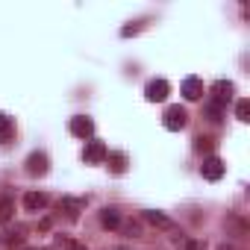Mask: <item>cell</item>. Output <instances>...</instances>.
I'll list each match as a JSON object with an SVG mask.
<instances>
[{"instance_id": "obj_1", "label": "cell", "mask_w": 250, "mask_h": 250, "mask_svg": "<svg viewBox=\"0 0 250 250\" xmlns=\"http://www.w3.org/2000/svg\"><path fill=\"white\" fill-rule=\"evenodd\" d=\"M186 124H188V112H186L180 103H174V106L165 109V115H162V127H165V130L180 133V130H186Z\"/></svg>"}, {"instance_id": "obj_2", "label": "cell", "mask_w": 250, "mask_h": 250, "mask_svg": "<svg viewBox=\"0 0 250 250\" xmlns=\"http://www.w3.org/2000/svg\"><path fill=\"white\" fill-rule=\"evenodd\" d=\"M142 221L150 224L156 232H177V229H180L174 218H168L165 212H156V209H145V212H142Z\"/></svg>"}, {"instance_id": "obj_3", "label": "cell", "mask_w": 250, "mask_h": 250, "mask_svg": "<svg viewBox=\"0 0 250 250\" xmlns=\"http://www.w3.org/2000/svg\"><path fill=\"white\" fill-rule=\"evenodd\" d=\"M232 91H235V85L229 83V80H218V83H212V88H209V94H212V106H218V109H224L229 100H232Z\"/></svg>"}, {"instance_id": "obj_4", "label": "cell", "mask_w": 250, "mask_h": 250, "mask_svg": "<svg viewBox=\"0 0 250 250\" xmlns=\"http://www.w3.org/2000/svg\"><path fill=\"white\" fill-rule=\"evenodd\" d=\"M24 171H27L30 177H44V174L50 171L47 153H44V150H33V153L27 156V162H24Z\"/></svg>"}, {"instance_id": "obj_5", "label": "cell", "mask_w": 250, "mask_h": 250, "mask_svg": "<svg viewBox=\"0 0 250 250\" xmlns=\"http://www.w3.org/2000/svg\"><path fill=\"white\" fill-rule=\"evenodd\" d=\"M224 171H227V165H224L218 156H206L203 165H200V177L209 180V183H218V180L224 177Z\"/></svg>"}, {"instance_id": "obj_6", "label": "cell", "mask_w": 250, "mask_h": 250, "mask_svg": "<svg viewBox=\"0 0 250 250\" xmlns=\"http://www.w3.org/2000/svg\"><path fill=\"white\" fill-rule=\"evenodd\" d=\"M168 94H171L168 80H150V83L145 85V97H147L150 103H162V100H168Z\"/></svg>"}, {"instance_id": "obj_7", "label": "cell", "mask_w": 250, "mask_h": 250, "mask_svg": "<svg viewBox=\"0 0 250 250\" xmlns=\"http://www.w3.org/2000/svg\"><path fill=\"white\" fill-rule=\"evenodd\" d=\"M68 130H71V136H77V139H91V136H94V121L85 118V115H77V118H71Z\"/></svg>"}, {"instance_id": "obj_8", "label": "cell", "mask_w": 250, "mask_h": 250, "mask_svg": "<svg viewBox=\"0 0 250 250\" xmlns=\"http://www.w3.org/2000/svg\"><path fill=\"white\" fill-rule=\"evenodd\" d=\"M106 156H109V150H106V145L97 142V139H91V142L85 145V150H83V159H85L88 165H100V162H106Z\"/></svg>"}, {"instance_id": "obj_9", "label": "cell", "mask_w": 250, "mask_h": 250, "mask_svg": "<svg viewBox=\"0 0 250 250\" xmlns=\"http://www.w3.org/2000/svg\"><path fill=\"white\" fill-rule=\"evenodd\" d=\"M56 209H59V212H65V218H68V221H77V218H80V212L85 209V200H83V197H62V200L56 203Z\"/></svg>"}, {"instance_id": "obj_10", "label": "cell", "mask_w": 250, "mask_h": 250, "mask_svg": "<svg viewBox=\"0 0 250 250\" xmlns=\"http://www.w3.org/2000/svg\"><path fill=\"white\" fill-rule=\"evenodd\" d=\"M180 91H183L186 100H200V97H203V83H200L197 77H186Z\"/></svg>"}, {"instance_id": "obj_11", "label": "cell", "mask_w": 250, "mask_h": 250, "mask_svg": "<svg viewBox=\"0 0 250 250\" xmlns=\"http://www.w3.org/2000/svg\"><path fill=\"white\" fill-rule=\"evenodd\" d=\"M21 203H24L27 212H42V209L47 206V194H44V191H27Z\"/></svg>"}, {"instance_id": "obj_12", "label": "cell", "mask_w": 250, "mask_h": 250, "mask_svg": "<svg viewBox=\"0 0 250 250\" xmlns=\"http://www.w3.org/2000/svg\"><path fill=\"white\" fill-rule=\"evenodd\" d=\"M15 139V121L0 112V145H9Z\"/></svg>"}, {"instance_id": "obj_13", "label": "cell", "mask_w": 250, "mask_h": 250, "mask_svg": "<svg viewBox=\"0 0 250 250\" xmlns=\"http://www.w3.org/2000/svg\"><path fill=\"white\" fill-rule=\"evenodd\" d=\"M100 227H103V229H118V227H121V212L106 206V209L100 212Z\"/></svg>"}, {"instance_id": "obj_14", "label": "cell", "mask_w": 250, "mask_h": 250, "mask_svg": "<svg viewBox=\"0 0 250 250\" xmlns=\"http://www.w3.org/2000/svg\"><path fill=\"white\" fill-rule=\"evenodd\" d=\"M12 215H15V200H12V194H0V221L9 224Z\"/></svg>"}, {"instance_id": "obj_15", "label": "cell", "mask_w": 250, "mask_h": 250, "mask_svg": "<svg viewBox=\"0 0 250 250\" xmlns=\"http://www.w3.org/2000/svg\"><path fill=\"white\" fill-rule=\"evenodd\" d=\"M0 238H3V244H21L24 241V227H6L3 232H0Z\"/></svg>"}, {"instance_id": "obj_16", "label": "cell", "mask_w": 250, "mask_h": 250, "mask_svg": "<svg viewBox=\"0 0 250 250\" xmlns=\"http://www.w3.org/2000/svg\"><path fill=\"white\" fill-rule=\"evenodd\" d=\"M106 162H109L112 174H124V171H127V156H124V153H109Z\"/></svg>"}, {"instance_id": "obj_17", "label": "cell", "mask_w": 250, "mask_h": 250, "mask_svg": "<svg viewBox=\"0 0 250 250\" xmlns=\"http://www.w3.org/2000/svg\"><path fill=\"white\" fill-rule=\"evenodd\" d=\"M235 118L238 121H250V100H238L235 103Z\"/></svg>"}, {"instance_id": "obj_18", "label": "cell", "mask_w": 250, "mask_h": 250, "mask_svg": "<svg viewBox=\"0 0 250 250\" xmlns=\"http://www.w3.org/2000/svg\"><path fill=\"white\" fill-rule=\"evenodd\" d=\"M183 250H206L203 238H183Z\"/></svg>"}, {"instance_id": "obj_19", "label": "cell", "mask_w": 250, "mask_h": 250, "mask_svg": "<svg viewBox=\"0 0 250 250\" xmlns=\"http://www.w3.org/2000/svg\"><path fill=\"white\" fill-rule=\"evenodd\" d=\"M118 229H121V232H127V235H142V224H136V221H130V224H124V221H121Z\"/></svg>"}, {"instance_id": "obj_20", "label": "cell", "mask_w": 250, "mask_h": 250, "mask_svg": "<svg viewBox=\"0 0 250 250\" xmlns=\"http://www.w3.org/2000/svg\"><path fill=\"white\" fill-rule=\"evenodd\" d=\"M194 147L203 153V150H212V147H215V142H212L209 136H197V139H194Z\"/></svg>"}, {"instance_id": "obj_21", "label": "cell", "mask_w": 250, "mask_h": 250, "mask_svg": "<svg viewBox=\"0 0 250 250\" xmlns=\"http://www.w3.org/2000/svg\"><path fill=\"white\" fill-rule=\"evenodd\" d=\"M227 227L235 232V235H244L247 232V227H244V221H238V218H227Z\"/></svg>"}, {"instance_id": "obj_22", "label": "cell", "mask_w": 250, "mask_h": 250, "mask_svg": "<svg viewBox=\"0 0 250 250\" xmlns=\"http://www.w3.org/2000/svg\"><path fill=\"white\" fill-rule=\"evenodd\" d=\"M206 112H209V121H212V124H218L224 109H218V106H212V103H209V106H206Z\"/></svg>"}, {"instance_id": "obj_23", "label": "cell", "mask_w": 250, "mask_h": 250, "mask_svg": "<svg viewBox=\"0 0 250 250\" xmlns=\"http://www.w3.org/2000/svg\"><path fill=\"white\" fill-rule=\"evenodd\" d=\"M218 250H241V247L232 244V241H224V244H218Z\"/></svg>"}]
</instances>
